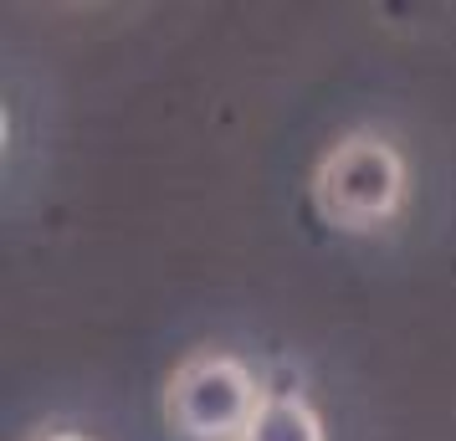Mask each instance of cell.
<instances>
[{
    "mask_svg": "<svg viewBox=\"0 0 456 441\" xmlns=\"http://www.w3.org/2000/svg\"><path fill=\"white\" fill-rule=\"evenodd\" d=\"M26 441H93L83 431H72V426H46V431H31Z\"/></svg>",
    "mask_w": 456,
    "mask_h": 441,
    "instance_id": "277c9868",
    "label": "cell"
},
{
    "mask_svg": "<svg viewBox=\"0 0 456 441\" xmlns=\"http://www.w3.org/2000/svg\"><path fill=\"white\" fill-rule=\"evenodd\" d=\"M313 210L333 232L374 236L395 226L411 206V165L390 134L379 128H349L338 134L308 175Z\"/></svg>",
    "mask_w": 456,
    "mask_h": 441,
    "instance_id": "6da1fadb",
    "label": "cell"
},
{
    "mask_svg": "<svg viewBox=\"0 0 456 441\" xmlns=\"http://www.w3.org/2000/svg\"><path fill=\"white\" fill-rule=\"evenodd\" d=\"M262 380L226 349H195L165 380V426L180 441H247Z\"/></svg>",
    "mask_w": 456,
    "mask_h": 441,
    "instance_id": "7a4b0ae2",
    "label": "cell"
},
{
    "mask_svg": "<svg viewBox=\"0 0 456 441\" xmlns=\"http://www.w3.org/2000/svg\"><path fill=\"white\" fill-rule=\"evenodd\" d=\"M247 441H329L323 437V416L313 411L303 390H262V405L251 416Z\"/></svg>",
    "mask_w": 456,
    "mask_h": 441,
    "instance_id": "3957f363",
    "label": "cell"
}]
</instances>
